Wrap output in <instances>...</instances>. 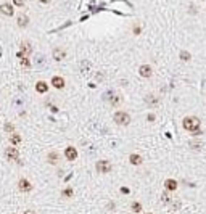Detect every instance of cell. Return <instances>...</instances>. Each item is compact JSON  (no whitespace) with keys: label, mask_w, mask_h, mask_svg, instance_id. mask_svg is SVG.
<instances>
[{"label":"cell","mask_w":206,"mask_h":214,"mask_svg":"<svg viewBox=\"0 0 206 214\" xmlns=\"http://www.w3.org/2000/svg\"><path fill=\"white\" fill-rule=\"evenodd\" d=\"M0 13L7 15V16H13V13H15L13 5H11V3H2V5H0Z\"/></svg>","instance_id":"8"},{"label":"cell","mask_w":206,"mask_h":214,"mask_svg":"<svg viewBox=\"0 0 206 214\" xmlns=\"http://www.w3.org/2000/svg\"><path fill=\"white\" fill-rule=\"evenodd\" d=\"M5 155H7V158L10 161H15V163H20V151L13 148V146H10V148L5 150Z\"/></svg>","instance_id":"4"},{"label":"cell","mask_w":206,"mask_h":214,"mask_svg":"<svg viewBox=\"0 0 206 214\" xmlns=\"http://www.w3.org/2000/svg\"><path fill=\"white\" fill-rule=\"evenodd\" d=\"M164 187H166V190L168 191H174V190H177V182L174 179H168L164 182Z\"/></svg>","instance_id":"12"},{"label":"cell","mask_w":206,"mask_h":214,"mask_svg":"<svg viewBox=\"0 0 206 214\" xmlns=\"http://www.w3.org/2000/svg\"><path fill=\"white\" fill-rule=\"evenodd\" d=\"M5 132H13L15 131V126H13V124H11V122H8V124H5Z\"/></svg>","instance_id":"21"},{"label":"cell","mask_w":206,"mask_h":214,"mask_svg":"<svg viewBox=\"0 0 206 214\" xmlns=\"http://www.w3.org/2000/svg\"><path fill=\"white\" fill-rule=\"evenodd\" d=\"M36 90L39 93H45L48 90V86H47V82H44V81H39L37 84H36Z\"/></svg>","instance_id":"14"},{"label":"cell","mask_w":206,"mask_h":214,"mask_svg":"<svg viewBox=\"0 0 206 214\" xmlns=\"http://www.w3.org/2000/svg\"><path fill=\"white\" fill-rule=\"evenodd\" d=\"M10 142L13 143V145H18V143L21 142V137H20L18 134H13V135H11V137H10Z\"/></svg>","instance_id":"20"},{"label":"cell","mask_w":206,"mask_h":214,"mask_svg":"<svg viewBox=\"0 0 206 214\" xmlns=\"http://www.w3.org/2000/svg\"><path fill=\"white\" fill-rule=\"evenodd\" d=\"M27 24H29V18H27L26 15H20L18 16V26L20 27H26Z\"/></svg>","instance_id":"15"},{"label":"cell","mask_w":206,"mask_h":214,"mask_svg":"<svg viewBox=\"0 0 206 214\" xmlns=\"http://www.w3.org/2000/svg\"><path fill=\"white\" fill-rule=\"evenodd\" d=\"M184 127L187 129L188 132H192L193 135H198L200 134V119L197 116H187L184 118Z\"/></svg>","instance_id":"1"},{"label":"cell","mask_w":206,"mask_h":214,"mask_svg":"<svg viewBox=\"0 0 206 214\" xmlns=\"http://www.w3.org/2000/svg\"><path fill=\"white\" fill-rule=\"evenodd\" d=\"M65 156L68 161H74L77 158V150L74 148V146H68V148L65 150Z\"/></svg>","instance_id":"9"},{"label":"cell","mask_w":206,"mask_h":214,"mask_svg":"<svg viewBox=\"0 0 206 214\" xmlns=\"http://www.w3.org/2000/svg\"><path fill=\"white\" fill-rule=\"evenodd\" d=\"M95 169H97V172H100V174H106V172H110V171H111V163H110V161H106V160L97 161Z\"/></svg>","instance_id":"3"},{"label":"cell","mask_w":206,"mask_h":214,"mask_svg":"<svg viewBox=\"0 0 206 214\" xmlns=\"http://www.w3.org/2000/svg\"><path fill=\"white\" fill-rule=\"evenodd\" d=\"M179 56H180V60H182V61H190V58H192V55L188 53V52H185V50H182Z\"/></svg>","instance_id":"18"},{"label":"cell","mask_w":206,"mask_h":214,"mask_svg":"<svg viewBox=\"0 0 206 214\" xmlns=\"http://www.w3.org/2000/svg\"><path fill=\"white\" fill-rule=\"evenodd\" d=\"M139 74L142 76V77H151V74H153V69H151V66L150 65H142L140 68H139Z\"/></svg>","instance_id":"7"},{"label":"cell","mask_w":206,"mask_h":214,"mask_svg":"<svg viewBox=\"0 0 206 214\" xmlns=\"http://www.w3.org/2000/svg\"><path fill=\"white\" fill-rule=\"evenodd\" d=\"M18 188H20L21 191H24V193H27V191H31V190H32V184H31L27 179H20Z\"/></svg>","instance_id":"6"},{"label":"cell","mask_w":206,"mask_h":214,"mask_svg":"<svg viewBox=\"0 0 206 214\" xmlns=\"http://www.w3.org/2000/svg\"><path fill=\"white\" fill-rule=\"evenodd\" d=\"M47 160H48L50 164H56V163H58V153H56V151H50Z\"/></svg>","instance_id":"16"},{"label":"cell","mask_w":206,"mask_h":214,"mask_svg":"<svg viewBox=\"0 0 206 214\" xmlns=\"http://www.w3.org/2000/svg\"><path fill=\"white\" fill-rule=\"evenodd\" d=\"M16 7H24V0H13Z\"/></svg>","instance_id":"23"},{"label":"cell","mask_w":206,"mask_h":214,"mask_svg":"<svg viewBox=\"0 0 206 214\" xmlns=\"http://www.w3.org/2000/svg\"><path fill=\"white\" fill-rule=\"evenodd\" d=\"M129 161H130V164H134V166H140V164H142V161H144V160H142V156H140V155H135V153H132V155L129 156Z\"/></svg>","instance_id":"13"},{"label":"cell","mask_w":206,"mask_h":214,"mask_svg":"<svg viewBox=\"0 0 206 214\" xmlns=\"http://www.w3.org/2000/svg\"><path fill=\"white\" fill-rule=\"evenodd\" d=\"M52 86L55 89H63L65 87V79L60 77V76H53L52 77Z\"/></svg>","instance_id":"10"},{"label":"cell","mask_w":206,"mask_h":214,"mask_svg":"<svg viewBox=\"0 0 206 214\" xmlns=\"http://www.w3.org/2000/svg\"><path fill=\"white\" fill-rule=\"evenodd\" d=\"M52 55H53V60H55V61H61V60H65L66 52H65L63 48H55Z\"/></svg>","instance_id":"11"},{"label":"cell","mask_w":206,"mask_h":214,"mask_svg":"<svg viewBox=\"0 0 206 214\" xmlns=\"http://www.w3.org/2000/svg\"><path fill=\"white\" fill-rule=\"evenodd\" d=\"M24 214H36V212L31 211V209H27V211H24Z\"/></svg>","instance_id":"26"},{"label":"cell","mask_w":206,"mask_h":214,"mask_svg":"<svg viewBox=\"0 0 206 214\" xmlns=\"http://www.w3.org/2000/svg\"><path fill=\"white\" fill-rule=\"evenodd\" d=\"M63 195H65V196H73V190L71 188H66L65 191H63Z\"/></svg>","instance_id":"24"},{"label":"cell","mask_w":206,"mask_h":214,"mask_svg":"<svg viewBox=\"0 0 206 214\" xmlns=\"http://www.w3.org/2000/svg\"><path fill=\"white\" fill-rule=\"evenodd\" d=\"M147 101V105H150V106H156L158 105V98L154 97V95H148V97L145 98Z\"/></svg>","instance_id":"17"},{"label":"cell","mask_w":206,"mask_h":214,"mask_svg":"<svg viewBox=\"0 0 206 214\" xmlns=\"http://www.w3.org/2000/svg\"><path fill=\"white\" fill-rule=\"evenodd\" d=\"M31 50H32V47H31V42H27V40H23L21 42V45H20V52H18V56L21 58V56H27L31 53Z\"/></svg>","instance_id":"5"},{"label":"cell","mask_w":206,"mask_h":214,"mask_svg":"<svg viewBox=\"0 0 206 214\" xmlns=\"http://www.w3.org/2000/svg\"><path fill=\"white\" fill-rule=\"evenodd\" d=\"M113 119H114V122H116L118 126H129L130 124V116H129V113H126V111L114 113Z\"/></svg>","instance_id":"2"},{"label":"cell","mask_w":206,"mask_h":214,"mask_svg":"<svg viewBox=\"0 0 206 214\" xmlns=\"http://www.w3.org/2000/svg\"><path fill=\"white\" fill-rule=\"evenodd\" d=\"M121 191H123V193H126V195H127V193H129V188H127V187H123V188H121Z\"/></svg>","instance_id":"25"},{"label":"cell","mask_w":206,"mask_h":214,"mask_svg":"<svg viewBox=\"0 0 206 214\" xmlns=\"http://www.w3.org/2000/svg\"><path fill=\"white\" fill-rule=\"evenodd\" d=\"M130 209H132L134 212H140L142 211V205H140V203H137V201H134L132 205H130Z\"/></svg>","instance_id":"19"},{"label":"cell","mask_w":206,"mask_h":214,"mask_svg":"<svg viewBox=\"0 0 206 214\" xmlns=\"http://www.w3.org/2000/svg\"><path fill=\"white\" fill-rule=\"evenodd\" d=\"M20 60H21V65H23V66H26V68H27V66H31L29 60H27V56H21Z\"/></svg>","instance_id":"22"}]
</instances>
